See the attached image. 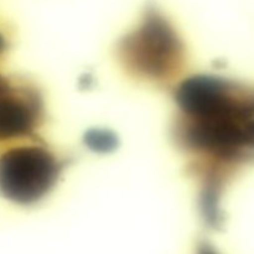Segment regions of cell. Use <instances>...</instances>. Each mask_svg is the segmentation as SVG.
I'll use <instances>...</instances> for the list:
<instances>
[{
  "instance_id": "cell-1",
  "label": "cell",
  "mask_w": 254,
  "mask_h": 254,
  "mask_svg": "<svg viewBox=\"0 0 254 254\" xmlns=\"http://www.w3.org/2000/svg\"><path fill=\"white\" fill-rule=\"evenodd\" d=\"M122 64L131 76L156 84H168L183 71L185 46L168 20L149 11L135 31L118 47Z\"/></svg>"
},
{
  "instance_id": "cell-2",
  "label": "cell",
  "mask_w": 254,
  "mask_h": 254,
  "mask_svg": "<svg viewBox=\"0 0 254 254\" xmlns=\"http://www.w3.org/2000/svg\"><path fill=\"white\" fill-rule=\"evenodd\" d=\"M64 163L45 145L22 144L0 155V193L19 205H34L56 185Z\"/></svg>"
},
{
  "instance_id": "cell-3",
  "label": "cell",
  "mask_w": 254,
  "mask_h": 254,
  "mask_svg": "<svg viewBox=\"0 0 254 254\" xmlns=\"http://www.w3.org/2000/svg\"><path fill=\"white\" fill-rule=\"evenodd\" d=\"M44 122V103L36 88L7 79L0 88V144L34 136Z\"/></svg>"
},
{
  "instance_id": "cell-4",
  "label": "cell",
  "mask_w": 254,
  "mask_h": 254,
  "mask_svg": "<svg viewBox=\"0 0 254 254\" xmlns=\"http://www.w3.org/2000/svg\"><path fill=\"white\" fill-rule=\"evenodd\" d=\"M5 50H6V41H5L4 36L0 34V57L2 56V54L5 52ZM6 81H7L6 78H4L2 76H0V88H1L5 83H6Z\"/></svg>"
},
{
  "instance_id": "cell-5",
  "label": "cell",
  "mask_w": 254,
  "mask_h": 254,
  "mask_svg": "<svg viewBox=\"0 0 254 254\" xmlns=\"http://www.w3.org/2000/svg\"><path fill=\"white\" fill-rule=\"evenodd\" d=\"M197 254H217V252H216L210 245H207V243H202V245L198 246Z\"/></svg>"
},
{
  "instance_id": "cell-6",
  "label": "cell",
  "mask_w": 254,
  "mask_h": 254,
  "mask_svg": "<svg viewBox=\"0 0 254 254\" xmlns=\"http://www.w3.org/2000/svg\"><path fill=\"white\" fill-rule=\"evenodd\" d=\"M250 138H251V143H252V145H254V119L250 126Z\"/></svg>"
}]
</instances>
